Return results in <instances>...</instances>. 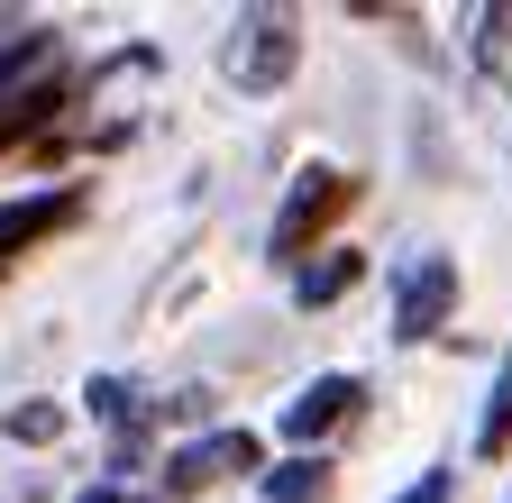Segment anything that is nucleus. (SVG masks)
<instances>
[{
	"instance_id": "8",
	"label": "nucleus",
	"mask_w": 512,
	"mask_h": 503,
	"mask_svg": "<svg viewBox=\"0 0 512 503\" xmlns=\"http://www.w3.org/2000/svg\"><path fill=\"white\" fill-rule=\"evenodd\" d=\"M357 275H366V257H357V247H339V257H320V266H302V275H293V302H302V311H320V302H339Z\"/></svg>"
},
{
	"instance_id": "14",
	"label": "nucleus",
	"mask_w": 512,
	"mask_h": 503,
	"mask_svg": "<svg viewBox=\"0 0 512 503\" xmlns=\"http://www.w3.org/2000/svg\"><path fill=\"white\" fill-rule=\"evenodd\" d=\"M83 503H128V494H119V485H92V494H83Z\"/></svg>"
},
{
	"instance_id": "3",
	"label": "nucleus",
	"mask_w": 512,
	"mask_h": 503,
	"mask_svg": "<svg viewBox=\"0 0 512 503\" xmlns=\"http://www.w3.org/2000/svg\"><path fill=\"white\" fill-rule=\"evenodd\" d=\"M247 467H256V439H247V430H211V439H192V449L165 458V485H174V494H202V485L247 476Z\"/></svg>"
},
{
	"instance_id": "7",
	"label": "nucleus",
	"mask_w": 512,
	"mask_h": 503,
	"mask_svg": "<svg viewBox=\"0 0 512 503\" xmlns=\"http://www.w3.org/2000/svg\"><path fill=\"white\" fill-rule=\"evenodd\" d=\"M64 101V83L55 74H37V83H10V92H0V147H10V138H28V129H46V110Z\"/></svg>"
},
{
	"instance_id": "11",
	"label": "nucleus",
	"mask_w": 512,
	"mask_h": 503,
	"mask_svg": "<svg viewBox=\"0 0 512 503\" xmlns=\"http://www.w3.org/2000/svg\"><path fill=\"white\" fill-rule=\"evenodd\" d=\"M10 439L46 449V439H64V412H55V403H19V412H10Z\"/></svg>"
},
{
	"instance_id": "1",
	"label": "nucleus",
	"mask_w": 512,
	"mask_h": 503,
	"mask_svg": "<svg viewBox=\"0 0 512 503\" xmlns=\"http://www.w3.org/2000/svg\"><path fill=\"white\" fill-rule=\"evenodd\" d=\"M348 202H357V183H348L339 165H302V174H293V193H284V211H275V257L293 266L302 247H311L320 229L348 211Z\"/></svg>"
},
{
	"instance_id": "6",
	"label": "nucleus",
	"mask_w": 512,
	"mask_h": 503,
	"mask_svg": "<svg viewBox=\"0 0 512 503\" xmlns=\"http://www.w3.org/2000/svg\"><path fill=\"white\" fill-rule=\"evenodd\" d=\"M357 375H320V385H302L293 403H284V439H320V430H339L348 412H357Z\"/></svg>"
},
{
	"instance_id": "12",
	"label": "nucleus",
	"mask_w": 512,
	"mask_h": 503,
	"mask_svg": "<svg viewBox=\"0 0 512 503\" xmlns=\"http://www.w3.org/2000/svg\"><path fill=\"white\" fill-rule=\"evenodd\" d=\"M476 28H485V37H476V55H485V65H503V55H512V10H485Z\"/></svg>"
},
{
	"instance_id": "9",
	"label": "nucleus",
	"mask_w": 512,
	"mask_h": 503,
	"mask_svg": "<svg viewBox=\"0 0 512 503\" xmlns=\"http://www.w3.org/2000/svg\"><path fill=\"white\" fill-rule=\"evenodd\" d=\"M330 494V467L320 458H284V467H266V503H320Z\"/></svg>"
},
{
	"instance_id": "13",
	"label": "nucleus",
	"mask_w": 512,
	"mask_h": 503,
	"mask_svg": "<svg viewBox=\"0 0 512 503\" xmlns=\"http://www.w3.org/2000/svg\"><path fill=\"white\" fill-rule=\"evenodd\" d=\"M403 503H448V476H421V485H412Z\"/></svg>"
},
{
	"instance_id": "4",
	"label": "nucleus",
	"mask_w": 512,
	"mask_h": 503,
	"mask_svg": "<svg viewBox=\"0 0 512 503\" xmlns=\"http://www.w3.org/2000/svg\"><path fill=\"white\" fill-rule=\"evenodd\" d=\"M448 302H458V266H448V257H421L403 275V302H394V339H430L448 321Z\"/></svg>"
},
{
	"instance_id": "10",
	"label": "nucleus",
	"mask_w": 512,
	"mask_h": 503,
	"mask_svg": "<svg viewBox=\"0 0 512 503\" xmlns=\"http://www.w3.org/2000/svg\"><path fill=\"white\" fill-rule=\"evenodd\" d=\"M476 449H485V458H503V449H512V357H503L494 394H485V421H476Z\"/></svg>"
},
{
	"instance_id": "2",
	"label": "nucleus",
	"mask_w": 512,
	"mask_h": 503,
	"mask_svg": "<svg viewBox=\"0 0 512 503\" xmlns=\"http://www.w3.org/2000/svg\"><path fill=\"white\" fill-rule=\"evenodd\" d=\"M229 83L238 92H275L293 65H302V37H293V19H238V37H229Z\"/></svg>"
},
{
	"instance_id": "5",
	"label": "nucleus",
	"mask_w": 512,
	"mask_h": 503,
	"mask_svg": "<svg viewBox=\"0 0 512 503\" xmlns=\"http://www.w3.org/2000/svg\"><path fill=\"white\" fill-rule=\"evenodd\" d=\"M74 211H83L74 193H28V202H0V266H10V257H28L37 238H55Z\"/></svg>"
}]
</instances>
